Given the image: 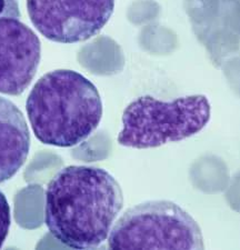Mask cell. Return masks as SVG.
I'll use <instances>...</instances> for the list:
<instances>
[{
    "mask_svg": "<svg viewBox=\"0 0 240 250\" xmlns=\"http://www.w3.org/2000/svg\"><path fill=\"white\" fill-rule=\"evenodd\" d=\"M115 0H27L30 21L54 42L77 43L95 37L114 14Z\"/></svg>",
    "mask_w": 240,
    "mask_h": 250,
    "instance_id": "obj_5",
    "label": "cell"
},
{
    "mask_svg": "<svg viewBox=\"0 0 240 250\" xmlns=\"http://www.w3.org/2000/svg\"><path fill=\"white\" fill-rule=\"evenodd\" d=\"M110 249H203L201 229L177 204L151 200L131 207L108 237Z\"/></svg>",
    "mask_w": 240,
    "mask_h": 250,
    "instance_id": "obj_4",
    "label": "cell"
},
{
    "mask_svg": "<svg viewBox=\"0 0 240 250\" xmlns=\"http://www.w3.org/2000/svg\"><path fill=\"white\" fill-rule=\"evenodd\" d=\"M11 223L10 207L6 196L0 191V248L2 247L8 236Z\"/></svg>",
    "mask_w": 240,
    "mask_h": 250,
    "instance_id": "obj_8",
    "label": "cell"
},
{
    "mask_svg": "<svg viewBox=\"0 0 240 250\" xmlns=\"http://www.w3.org/2000/svg\"><path fill=\"white\" fill-rule=\"evenodd\" d=\"M28 119L40 143L69 148L87 140L102 118L97 87L79 72L57 69L43 75L28 95Z\"/></svg>",
    "mask_w": 240,
    "mask_h": 250,
    "instance_id": "obj_2",
    "label": "cell"
},
{
    "mask_svg": "<svg viewBox=\"0 0 240 250\" xmlns=\"http://www.w3.org/2000/svg\"><path fill=\"white\" fill-rule=\"evenodd\" d=\"M211 106L203 95L163 102L153 96L138 97L123 110L118 144L135 149L157 148L198 134L210 120Z\"/></svg>",
    "mask_w": 240,
    "mask_h": 250,
    "instance_id": "obj_3",
    "label": "cell"
},
{
    "mask_svg": "<svg viewBox=\"0 0 240 250\" xmlns=\"http://www.w3.org/2000/svg\"><path fill=\"white\" fill-rule=\"evenodd\" d=\"M30 150V131L21 110L0 97V184L25 165Z\"/></svg>",
    "mask_w": 240,
    "mask_h": 250,
    "instance_id": "obj_7",
    "label": "cell"
},
{
    "mask_svg": "<svg viewBox=\"0 0 240 250\" xmlns=\"http://www.w3.org/2000/svg\"><path fill=\"white\" fill-rule=\"evenodd\" d=\"M20 16L19 0H0V19H19Z\"/></svg>",
    "mask_w": 240,
    "mask_h": 250,
    "instance_id": "obj_9",
    "label": "cell"
},
{
    "mask_svg": "<svg viewBox=\"0 0 240 250\" xmlns=\"http://www.w3.org/2000/svg\"><path fill=\"white\" fill-rule=\"evenodd\" d=\"M41 45L31 28L15 18L0 19V94L19 96L37 74Z\"/></svg>",
    "mask_w": 240,
    "mask_h": 250,
    "instance_id": "obj_6",
    "label": "cell"
},
{
    "mask_svg": "<svg viewBox=\"0 0 240 250\" xmlns=\"http://www.w3.org/2000/svg\"><path fill=\"white\" fill-rule=\"evenodd\" d=\"M122 206L121 187L105 169L68 166L48 184L45 223L67 247L95 249L108 239Z\"/></svg>",
    "mask_w": 240,
    "mask_h": 250,
    "instance_id": "obj_1",
    "label": "cell"
}]
</instances>
